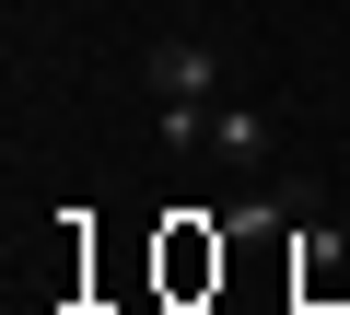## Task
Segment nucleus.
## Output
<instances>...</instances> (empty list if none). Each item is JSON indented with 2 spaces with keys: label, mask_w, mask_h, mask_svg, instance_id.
I'll use <instances>...</instances> for the list:
<instances>
[{
  "label": "nucleus",
  "mask_w": 350,
  "mask_h": 315,
  "mask_svg": "<svg viewBox=\"0 0 350 315\" xmlns=\"http://www.w3.org/2000/svg\"><path fill=\"white\" fill-rule=\"evenodd\" d=\"M140 94H152V140L163 152H199L211 105H222V47L211 36H152L140 47Z\"/></svg>",
  "instance_id": "obj_1"
},
{
  "label": "nucleus",
  "mask_w": 350,
  "mask_h": 315,
  "mask_svg": "<svg viewBox=\"0 0 350 315\" xmlns=\"http://www.w3.org/2000/svg\"><path fill=\"white\" fill-rule=\"evenodd\" d=\"M269 140H280V117H269V105H245V94H222V105H211V152H222V164H269Z\"/></svg>",
  "instance_id": "obj_2"
},
{
  "label": "nucleus",
  "mask_w": 350,
  "mask_h": 315,
  "mask_svg": "<svg viewBox=\"0 0 350 315\" xmlns=\"http://www.w3.org/2000/svg\"><path fill=\"white\" fill-rule=\"evenodd\" d=\"M280 222H315V187L304 176H269V187L234 199V234H280Z\"/></svg>",
  "instance_id": "obj_3"
}]
</instances>
